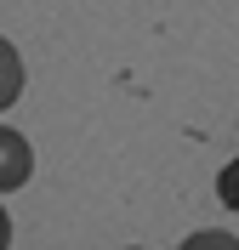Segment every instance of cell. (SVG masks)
Segmentation results:
<instances>
[{"instance_id":"1","label":"cell","mask_w":239,"mask_h":250,"mask_svg":"<svg viewBox=\"0 0 239 250\" xmlns=\"http://www.w3.org/2000/svg\"><path fill=\"white\" fill-rule=\"evenodd\" d=\"M34 171V148L23 131H12V125H0V193H17V188L29 182Z\"/></svg>"},{"instance_id":"2","label":"cell","mask_w":239,"mask_h":250,"mask_svg":"<svg viewBox=\"0 0 239 250\" xmlns=\"http://www.w3.org/2000/svg\"><path fill=\"white\" fill-rule=\"evenodd\" d=\"M17 97H23V57H17V46L0 34V114L12 108Z\"/></svg>"},{"instance_id":"3","label":"cell","mask_w":239,"mask_h":250,"mask_svg":"<svg viewBox=\"0 0 239 250\" xmlns=\"http://www.w3.org/2000/svg\"><path fill=\"white\" fill-rule=\"evenodd\" d=\"M176 250H239V233H228V228H199V233H188Z\"/></svg>"},{"instance_id":"4","label":"cell","mask_w":239,"mask_h":250,"mask_svg":"<svg viewBox=\"0 0 239 250\" xmlns=\"http://www.w3.org/2000/svg\"><path fill=\"white\" fill-rule=\"evenodd\" d=\"M217 199H222L228 210H239V159L217 171Z\"/></svg>"},{"instance_id":"5","label":"cell","mask_w":239,"mask_h":250,"mask_svg":"<svg viewBox=\"0 0 239 250\" xmlns=\"http://www.w3.org/2000/svg\"><path fill=\"white\" fill-rule=\"evenodd\" d=\"M0 250H12V216H6V205H0Z\"/></svg>"},{"instance_id":"6","label":"cell","mask_w":239,"mask_h":250,"mask_svg":"<svg viewBox=\"0 0 239 250\" xmlns=\"http://www.w3.org/2000/svg\"><path fill=\"white\" fill-rule=\"evenodd\" d=\"M126 250H143V245H126Z\"/></svg>"}]
</instances>
